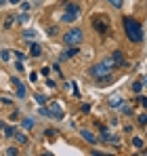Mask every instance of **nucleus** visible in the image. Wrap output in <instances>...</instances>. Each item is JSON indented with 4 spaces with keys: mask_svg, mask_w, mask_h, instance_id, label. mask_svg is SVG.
Segmentation results:
<instances>
[{
    "mask_svg": "<svg viewBox=\"0 0 147 156\" xmlns=\"http://www.w3.org/2000/svg\"><path fill=\"white\" fill-rule=\"evenodd\" d=\"M29 47H32V49H29V55H32V57H38V55H40V47H38V44H29Z\"/></svg>",
    "mask_w": 147,
    "mask_h": 156,
    "instance_id": "nucleus-13",
    "label": "nucleus"
},
{
    "mask_svg": "<svg viewBox=\"0 0 147 156\" xmlns=\"http://www.w3.org/2000/svg\"><path fill=\"white\" fill-rule=\"evenodd\" d=\"M21 125H23V129H32V127H34V120H32V118H23Z\"/></svg>",
    "mask_w": 147,
    "mask_h": 156,
    "instance_id": "nucleus-19",
    "label": "nucleus"
},
{
    "mask_svg": "<svg viewBox=\"0 0 147 156\" xmlns=\"http://www.w3.org/2000/svg\"><path fill=\"white\" fill-rule=\"evenodd\" d=\"M122 112L128 116V114H132V108H130V105H122Z\"/></svg>",
    "mask_w": 147,
    "mask_h": 156,
    "instance_id": "nucleus-24",
    "label": "nucleus"
},
{
    "mask_svg": "<svg viewBox=\"0 0 147 156\" xmlns=\"http://www.w3.org/2000/svg\"><path fill=\"white\" fill-rule=\"evenodd\" d=\"M4 2H6V0H0V4H4Z\"/></svg>",
    "mask_w": 147,
    "mask_h": 156,
    "instance_id": "nucleus-33",
    "label": "nucleus"
},
{
    "mask_svg": "<svg viewBox=\"0 0 147 156\" xmlns=\"http://www.w3.org/2000/svg\"><path fill=\"white\" fill-rule=\"evenodd\" d=\"M46 110H49L46 116H50V118H55V120H61V118H63V112H61V108H59L57 104H49Z\"/></svg>",
    "mask_w": 147,
    "mask_h": 156,
    "instance_id": "nucleus-5",
    "label": "nucleus"
},
{
    "mask_svg": "<svg viewBox=\"0 0 147 156\" xmlns=\"http://www.w3.org/2000/svg\"><path fill=\"white\" fill-rule=\"evenodd\" d=\"M34 99H36V104H38V105H44V104H46V97H44L42 93H36V95H34Z\"/></svg>",
    "mask_w": 147,
    "mask_h": 156,
    "instance_id": "nucleus-11",
    "label": "nucleus"
},
{
    "mask_svg": "<svg viewBox=\"0 0 147 156\" xmlns=\"http://www.w3.org/2000/svg\"><path fill=\"white\" fill-rule=\"evenodd\" d=\"M93 26H95V30H97V32L105 34V32L109 30V21H107V19H101V17H97V19L93 21Z\"/></svg>",
    "mask_w": 147,
    "mask_h": 156,
    "instance_id": "nucleus-6",
    "label": "nucleus"
},
{
    "mask_svg": "<svg viewBox=\"0 0 147 156\" xmlns=\"http://www.w3.org/2000/svg\"><path fill=\"white\" fill-rule=\"evenodd\" d=\"M141 105H143V108H147V97H141Z\"/></svg>",
    "mask_w": 147,
    "mask_h": 156,
    "instance_id": "nucleus-31",
    "label": "nucleus"
},
{
    "mask_svg": "<svg viewBox=\"0 0 147 156\" xmlns=\"http://www.w3.org/2000/svg\"><path fill=\"white\" fill-rule=\"evenodd\" d=\"M124 30H126V36L132 40V42H141L143 40V30L141 23L135 21L132 17H124Z\"/></svg>",
    "mask_w": 147,
    "mask_h": 156,
    "instance_id": "nucleus-1",
    "label": "nucleus"
},
{
    "mask_svg": "<svg viewBox=\"0 0 147 156\" xmlns=\"http://www.w3.org/2000/svg\"><path fill=\"white\" fill-rule=\"evenodd\" d=\"M29 80H32V82H36V80H38V74H36V72H32V74H29Z\"/></svg>",
    "mask_w": 147,
    "mask_h": 156,
    "instance_id": "nucleus-29",
    "label": "nucleus"
},
{
    "mask_svg": "<svg viewBox=\"0 0 147 156\" xmlns=\"http://www.w3.org/2000/svg\"><path fill=\"white\" fill-rule=\"evenodd\" d=\"M19 4H21V11H29V2H25V0H21V2H19Z\"/></svg>",
    "mask_w": 147,
    "mask_h": 156,
    "instance_id": "nucleus-21",
    "label": "nucleus"
},
{
    "mask_svg": "<svg viewBox=\"0 0 147 156\" xmlns=\"http://www.w3.org/2000/svg\"><path fill=\"white\" fill-rule=\"evenodd\" d=\"M4 135H6V137H13V135H15V129H13V127H11V125H6V127H4Z\"/></svg>",
    "mask_w": 147,
    "mask_h": 156,
    "instance_id": "nucleus-15",
    "label": "nucleus"
},
{
    "mask_svg": "<svg viewBox=\"0 0 147 156\" xmlns=\"http://www.w3.org/2000/svg\"><path fill=\"white\" fill-rule=\"evenodd\" d=\"M9 2H11V4H19L21 0H9Z\"/></svg>",
    "mask_w": 147,
    "mask_h": 156,
    "instance_id": "nucleus-32",
    "label": "nucleus"
},
{
    "mask_svg": "<svg viewBox=\"0 0 147 156\" xmlns=\"http://www.w3.org/2000/svg\"><path fill=\"white\" fill-rule=\"evenodd\" d=\"M15 68H17V72H23V61H21V59H17V63H15Z\"/></svg>",
    "mask_w": 147,
    "mask_h": 156,
    "instance_id": "nucleus-22",
    "label": "nucleus"
},
{
    "mask_svg": "<svg viewBox=\"0 0 147 156\" xmlns=\"http://www.w3.org/2000/svg\"><path fill=\"white\" fill-rule=\"evenodd\" d=\"M63 42H65L67 47H76V44H80V42H82V30H78V27L70 30V32L63 36Z\"/></svg>",
    "mask_w": 147,
    "mask_h": 156,
    "instance_id": "nucleus-3",
    "label": "nucleus"
},
{
    "mask_svg": "<svg viewBox=\"0 0 147 156\" xmlns=\"http://www.w3.org/2000/svg\"><path fill=\"white\" fill-rule=\"evenodd\" d=\"M13 137H15L19 144H27V137H25L23 133H17V131H15V135H13Z\"/></svg>",
    "mask_w": 147,
    "mask_h": 156,
    "instance_id": "nucleus-12",
    "label": "nucleus"
},
{
    "mask_svg": "<svg viewBox=\"0 0 147 156\" xmlns=\"http://www.w3.org/2000/svg\"><path fill=\"white\" fill-rule=\"evenodd\" d=\"M80 17V6L78 4H67V9H65V13H63V21L65 23H72L74 19H78Z\"/></svg>",
    "mask_w": 147,
    "mask_h": 156,
    "instance_id": "nucleus-4",
    "label": "nucleus"
},
{
    "mask_svg": "<svg viewBox=\"0 0 147 156\" xmlns=\"http://www.w3.org/2000/svg\"><path fill=\"white\" fill-rule=\"evenodd\" d=\"M114 68H116V66H114L111 57H107V59H103L101 63H97V66H93V68H91V76H95V78L109 76V72H111Z\"/></svg>",
    "mask_w": 147,
    "mask_h": 156,
    "instance_id": "nucleus-2",
    "label": "nucleus"
},
{
    "mask_svg": "<svg viewBox=\"0 0 147 156\" xmlns=\"http://www.w3.org/2000/svg\"><path fill=\"white\" fill-rule=\"evenodd\" d=\"M139 122H141V125H147V114H141V116H139Z\"/></svg>",
    "mask_w": 147,
    "mask_h": 156,
    "instance_id": "nucleus-27",
    "label": "nucleus"
},
{
    "mask_svg": "<svg viewBox=\"0 0 147 156\" xmlns=\"http://www.w3.org/2000/svg\"><path fill=\"white\" fill-rule=\"evenodd\" d=\"M23 36H25V38H34V36H36V32H34V30H25Z\"/></svg>",
    "mask_w": 147,
    "mask_h": 156,
    "instance_id": "nucleus-20",
    "label": "nucleus"
},
{
    "mask_svg": "<svg viewBox=\"0 0 147 156\" xmlns=\"http://www.w3.org/2000/svg\"><path fill=\"white\" fill-rule=\"evenodd\" d=\"M11 82L15 84V91H17V97H21V99H23V97H25V87L21 84V80H19V78H11Z\"/></svg>",
    "mask_w": 147,
    "mask_h": 156,
    "instance_id": "nucleus-8",
    "label": "nucleus"
},
{
    "mask_svg": "<svg viewBox=\"0 0 147 156\" xmlns=\"http://www.w3.org/2000/svg\"><path fill=\"white\" fill-rule=\"evenodd\" d=\"M6 154H9V156H17L19 152H17V148H9V150H6Z\"/></svg>",
    "mask_w": 147,
    "mask_h": 156,
    "instance_id": "nucleus-25",
    "label": "nucleus"
},
{
    "mask_svg": "<svg viewBox=\"0 0 147 156\" xmlns=\"http://www.w3.org/2000/svg\"><path fill=\"white\" fill-rule=\"evenodd\" d=\"M80 135H82V137H84L86 141H91V144H95V141H97V137H95V135H93L91 131H86V129H82V131H80Z\"/></svg>",
    "mask_w": 147,
    "mask_h": 156,
    "instance_id": "nucleus-9",
    "label": "nucleus"
},
{
    "mask_svg": "<svg viewBox=\"0 0 147 156\" xmlns=\"http://www.w3.org/2000/svg\"><path fill=\"white\" fill-rule=\"evenodd\" d=\"M0 129H4V127H2V122H0Z\"/></svg>",
    "mask_w": 147,
    "mask_h": 156,
    "instance_id": "nucleus-34",
    "label": "nucleus"
},
{
    "mask_svg": "<svg viewBox=\"0 0 147 156\" xmlns=\"http://www.w3.org/2000/svg\"><path fill=\"white\" fill-rule=\"evenodd\" d=\"M25 21H27V15L21 11V15H19V23H25Z\"/></svg>",
    "mask_w": 147,
    "mask_h": 156,
    "instance_id": "nucleus-26",
    "label": "nucleus"
},
{
    "mask_svg": "<svg viewBox=\"0 0 147 156\" xmlns=\"http://www.w3.org/2000/svg\"><path fill=\"white\" fill-rule=\"evenodd\" d=\"M143 87H145V80H143V82H135V84H132V91H135V93H141Z\"/></svg>",
    "mask_w": 147,
    "mask_h": 156,
    "instance_id": "nucleus-14",
    "label": "nucleus"
},
{
    "mask_svg": "<svg viewBox=\"0 0 147 156\" xmlns=\"http://www.w3.org/2000/svg\"><path fill=\"white\" fill-rule=\"evenodd\" d=\"M111 61H114L116 68H122L124 66V53L122 51H114L111 53Z\"/></svg>",
    "mask_w": 147,
    "mask_h": 156,
    "instance_id": "nucleus-7",
    "label": "nucleus"
},
{
    "mask_svg": "<svg viewBox=\"0 0 147 156\" xmlns=\"http://www.w3.org/2000/svg\"><path fill=\"white\" fill-rule=\"evenodd\" d=\"M120 104H122V97H120V95H111L109 105H111V108H116V105H120Z\"/></svg>",
    "mask_w": 147,
    "mask_h": 156,
    "instance_id": "nucleus-10",
    "label": "nucleus"
},
{
    "mask_svg": "<svg viewBox=\"0 0 147 156\" xmlns=\"http://www.w3.org/2000/svg\"><path fill=\"white\" fill-rule=\"evenodd\" d=\"M132 146L139 148V150H143V139H141V137H135V139H132Z\"/></svg>",
    "mask_w": 147,
    "mask_h": 156,
    "instance_id": "nucleus-16",
    "label": "nucleus"
},
{
    "mask_svg": "<svg viewBox=\"0 0 147 156\" xmlns=\"http://www.w3.org/2000/svg\"><path fill=\"white\" fill-rule=\"evenodd\" d=\"M109 2H111V4H114L116 9H120V6L124 4V0H109Z\"/></svg>",
    "mask_w": 147,
    "mask_h": 156,
    "instance_id": "nucleus-23",
    "label": "nucleus"
},
{
    "mask_svg": "<svg viewBox=\"0 0 147 156\" xmlns=\"http://www.w3.org/2000/svg\"><path fill=\"white\" fill-rule=\"evenodd\" d=\"M11 26H13V17H9V19L4 21V27H11Z\"/></svg>",
    "mask_w": 147,
    "mask_h": 156,
    "instance_id": "nucleus-28",
    "label": "nucleus"
},
{
    "mask_svg": "<svg viewBox=\"0 0 147 156\" xmlns=\"http://www.w3.org/2000/svg\"><path fill=\"white\" fill-rule=\"evenodd\" d=\"M76 53H78V44H76V47H70V49H67V53L63 55V59H65V57H72V55H76Z\"/></svg>",
    "mask_w": 147,
    "mask_h": 156,
    "instance_id": "nucleus-17",
    "label": "nucleus"
},
{
    "mask_svg": "<svg viewBox=\"0 0 147 156\" xmlns=\"http://www.w3.org/2000/svg\"><path fill=\"white\" fill-rule=\"evenodd\" d=\"M11 55H13V53H11V51H6V49H4V51L0 53V59H2V61H9V59H11Z\"/></svg>",
    "mask_w": 147,
    "mask_h": 156,
    "instance_id": "nucleus-18",
    "label": "nucleus"
},
{
    "mask_svg": "<svg viewBox=\"0 0 147 156\" xmlns=\"http://www.w3.org/2000/svg\"><path fill=\"white\" fill-rule=\"evenodd\" d=\"M15 57H17V59H21V61H23V59H25V55H23V53H19V51L15 53Z\"/></svg>",
    "mask_w": 147,
    "mask_h": 156,
    "instance_id": "nucleus-30",
    "label": "nucleus"
}]
</instances>
